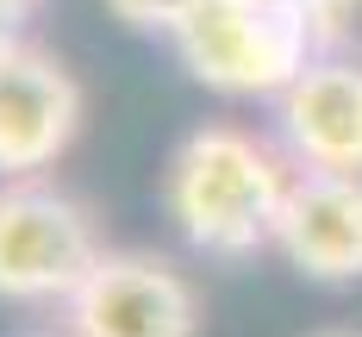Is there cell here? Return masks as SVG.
I'll return each instance as SVG.
<instances>
[{
    "label": "cell",
    "mask_w": 362,
    "mask_h": 337,
    "mask_svg": "<svg viewBox=\"0 0 362 337\" xmlns=\"http://www.w3.org/2000/svg\"><path fill=\"white\" fill-rule=\"evenodd\" d=\"M275 250L319 288L362 281V175H313L300 169L281 206Z\"/></svg>",
    "instance_id": "obj_7"
},
{
    "label": "cell",
    "mask_w": 362,
    "mask_h": 337,
    "mask_svg": "<svg viewBox=\"0 0 362 337\" xmlns=\"http://www.w3.org/2000/svg\"><path fill=\"white\" fill-rule=\"evenodd\" d=\"M37 6H44V0H0V44L25 37V25L37 19Z\"/></svg>",
    "instance_id": "obj_10"
},
{
    "label": "cell",
    "mask_w": 362,
    "mask_h": 337,
    "mask_svg": "<svg viewBox=\"0 0 362 337\" xmlns=\"http://www.w3.org/2000/svg\"><path fill=\"white\" fill-rule=\"evenodd\" d=\"M63 325L81 337H200V288L163 250H107Z\"/></svg>",
    "instance_id": "obj_4"
},
{
    "label": "cell",
    "mask_w": 362,
    "mask_h": 337,
    "mask_svg": "<svg viewBox=\"0 0 362 337\" xmlns=\"http://www.w3.org/2000/svg\"><path fill=\"white\" fill-rule=\"evenodd\" d=\"M275 131H281L293 169L362 175V57L325 50L275 100Z\"/></svg>",
    "instance_id": "obj_6"
},
{
    "label": "cell",
    "mask_w": 362,
    "mask_h": 337,
    "mask_svg": "<svg viewBox=\"0 0 362 337\" xmlns=\"http://www.w3.org/2000/svg\"><path fill=\"white\" fill-rule=\"evenodd\" d=\"M293 175L288 150L244 125H194L163 169V219L194 256L244 262L275 244Z\"/></svg>",
    "instance_id": "obj_1"
},
{
    "label": "cell",
    "mask_w": 362,
    "mask_h": 337,
    "mask_svg": "<svg viewBox=\"0 0 362 337\" xmlns=\"http://www.w3.org/2000/svg\"><path fill=\"white\" fill-rule=\"evenodd\" d=\"M169 50L225 100H281L331 50V37L288 0H194L169 32Z\"/></svg>",
    "instance_id": "obj_2"
},
{
    "label": "cell",
    "mask_w": 362,
    "mask_h": 337,
    "mask_svg": "<svg viewBox=\"0 0 362 337\" xmlns=\"http://www.w3.org/2000/svg\"><path fill=\"white\" fill-rule=\"evenodd\" d=\"M288 6H300V13H306V19H313L325 37H337V32H344V19L356 13L362 0H288Z\"/></svg>",
    "instance_id": "obj_9"
},
{
    "label": "cell",
    "mask_w": 362,
    "mask_h": 337,
    "mask_svg": "<svg viewBox=\"0 0 362 337\" xmlns=\"http://www.w3.org/2000/svg\"><path fill=\"white\" fill-rule=\"evenodd\" d=\"M107 256L88 200L50 175L0 182V306H69Z\"/></svg>",
    "instance_id": "obj_3"
},
{
    "label": "cell",
    "mask_w": 362,
    "mask_h": 337,
    "mask_svg": "<svg viewBox=\"0 0 362 337\" xmlns=\"http://www.w3.org/2000/svg\"><path fill=\"white\" fill-rule=\"evenodd\" d=\"M25 337H81V331H69V325H57V331H25Z\"/></svg>",
    "instance_id": "obj_11"
},
{
    "label": "cell",
    "mask_w": 362,
    "mask_h": 337,
    "mask_svg": "<svg viewBox=\"0 0 362 337\" xmlns=\"http://www.w3.org/2000/svg\"><path fill=\"white\" fill-rule=\"evenodd\" d=\"M187 6H194V0H107V13L119 25H132V32H163V37L187 19Z\"/></svg>",
    "instance_id": "obj_8"
},
{
    "label": "cell",
    "mask_w": 362,
    "mask_h": 337,
    "mask_svg": "<svg viewBox=\"0 0 362 337\" xmlns=\"http://www.w3.org/2000/svg\"><path fill=\"white\" fill-rule=\"evenodd\" d=\"M313 337H362V331H344V325H331V331H313Z\"/></svg>",
    "instance_id": "obj_12"
},
{
    "label": "cell",
    "mask_w": 362,
    "mask_h": 337,
    "mask_svg": "<svg viewBox=\"0 0 362 337\" xmlns=\"http://www.w3.org/2000/svg\"><path fill=\"white\" fill-rule=\"evenodd\" d=\"M81 119H88V94L57 50L32 37L0 44V182L57 169Z\"/></svg>",
    "instance_id": "obj_5"
}]
</instances>
